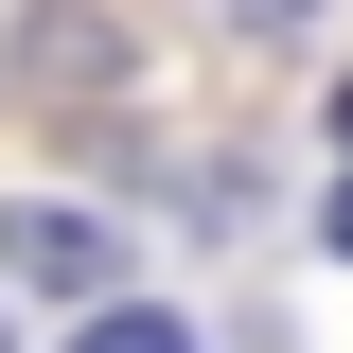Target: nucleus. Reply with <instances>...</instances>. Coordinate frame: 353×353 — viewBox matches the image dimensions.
I'll return each instance as SVG.
<instances>
[{
  "label": "nucleus",
  "mask_w": 353,
  "mask_h": 353,
  "mask_svg": "<svg viewBox=\"0 0 353 353\" xmlns=\"http://www.w3.org/2000/svg\"><path fill=\"white\" fill-rule=\"evenodd\" d=\"M0 265H18V283H53V301H88V283H124L106 212H53V194H0Z\"/></svg>",
  "instance_id": "1"
},
{
  "label": "nucleus",
  "mask_w": 353,
  "mask_h": 353,
  "mask_svg": "<svg viewBox=\"0 0 353 353\" xmlns=\"http://www.w3.org/2000/svg\"><path fill=\"white\" fill-rule=\"evenodd\" d=\"M71 353H194V336H176V318H159V301H106V318H88V336H71Z\"/></svg>",
  "instance_id": "2"
},
{
  "label": "nucleus",
  "mask_w": 353,
  "mask_h": 353,
  "mask_svg": "<svg viewBox=\"0 0 353 353\" xmlns=\"http://www.w3.org/2000/svg\"><path fill=\"white\" fill-rule=\"evenodd\" d=\"M230 36H318V0H230Z\"/></svg>",
  "instance_id": "3"
},
{
  "label": "nucleus",
  "mask_w": 353,
  "mask_h": 353,
  "mask_svg": "<svg viewBox=\"0 0 353 353\" xmlns=\"http://www.w3.org/2000/svg\"><path fill=\"white\" fill-rule=\"evenodd\" d=\"M18 53H36V0H0V71H18Z\"/></svg>",
  "instance_id": "4"
},
{
  "label": "nucleus",
  "mask_w": 353,
  "mask_h": 353,
  "mask_svg": "<svg viewBox=\"0 0 353 353\" xmlns=\"http://www.w3.org/2000/svg\"><path fill=\"white\" fill-rule=\"evenodd\" d=\"M336 248H353V176H336Z\"/></svg>",
  "instance_id": "5"
},
{
  "label": "nucleus",
  "mask_w": 353,
  "mask_h": 353,
  "mask_svg": "<svg viewBox=\"0 0 353 353\" xmlns=\"http://www.w3.org/2000/svg\"><path fill=\"white\" fill-rule=\"evenodd\" d=\"M336 141H353V88H336Z\"/></svg>",
  "instance_id": "6"
}]
</instances>
